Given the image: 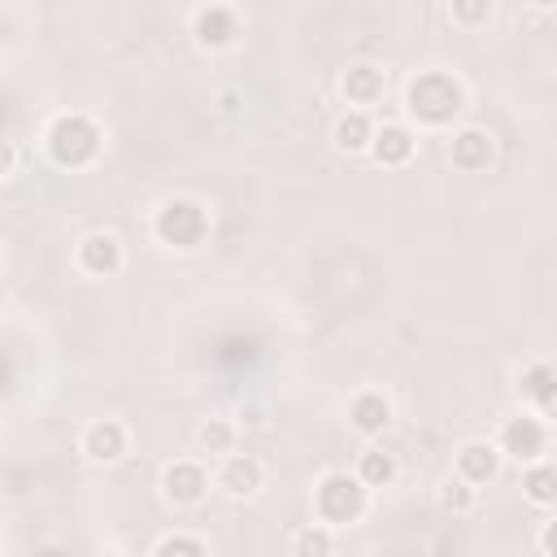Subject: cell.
<instances>
[{
	"label": "cell",
	"mask_w": 557,
	"mask_h": 557,
	"mask_svg": "<svg viewBox=\"0 0 557 557\" xmlns=\"http://www.w3.org/2000/svg\"><path fill=\"white\" fill-rule=\"evenodd\" d=\"M470 104V91L466 83L453 74V70H418L405 91H400V109H405V122L418 126V131H448Z\"/></svg>",
	"instance_id": "cell-1"
},
{
	"label": "cell",
	"mask_w": 557,
	"mask_h": 557,
	"mask_svg": "<svg viewBox=\"0 0 557 557\" xmlns=\"http://www.w3.org/2000/svg\"><path fill=\"white\" fill-rule=\"evenodd\" d=\"M44 148H48L52 165H61V170H87V165H96V157L104 148V131L87 113H57L44 126Z\"/></svg>",
	"instance_id": "cell-2"
},
{
	"label": "cell",
	"mask_w": 557,
	"mask_h": 557,
	"mask_svg": "<svg viewBox=\"0 0 557 557\" xmlns=\"http://www.w3.org/2000/svg\"><path fill=\"white\" fill-rule=\"evenodd\" d=\"M370 509V487L352 474V470H326L313 483V518L331 531L339 527H357Z\"/></svg>",
	"instance_id": "cell-3"
},
{
	"label": "cell",
	"mask_w": 557,
	"mask_h": 557,
	"mask_svg": "<svg viewBox=\"0 0 557 557\" xmlns=\"http://www.w3.org/2000/svg\"><path fill=\"white\" fill-rule=\"evenodd\" d=\"M213 231V218L200 200L191 196H170L157 213H152V239L165 244V248H178V252H191L209 239Z\"/></svg>",
	"instance_id": "cell-4"
},
{
	"label": "cell",
	"mask_w": 557,
	"mask_h": 557,
	"mask_svg": "<svg viewBox=\"0 0 557 557\" xmlns=\"http://www.w3.org/2000/svg\"><path fill=\"white\" fill-rule=\"evenodd\" d=\"M492 444H496L500 461H513V466H527L535 457H548L553 453V418H540V413L522 409V413H513V418L500 422V431H496Z\"/></svg>",
	"instance_id": "cell-5"
},
{
	"label": "cell",
	"mask_w": 557,
	"mask_h": 557,
	"mask_svg": "<svg viewBox=\"0 0 557 557\" xmlns=\"http://www.w3.org/2000/svg\"><path fill=\"white\" fill-rule=\"evenodd\" d=\"M513 392H518L522 409H531L540 418H553V409H557V374H553V366L544 357H531V361H522L513 370Z\"/></svg>",
	"instance_id": "cell-6"
},
{
	"label": "cell",
	"mask_w": 557,
	"mask_h": 557,
	"mask_svg": "<svg viewBox=\"0 0 557 557\" xmlns=\"http://www.w3.org/2000/svg\"><path fill=\"white\" fill-rule=\"evenodd\" d=\"M209 496V470L191 457H178L161 470V500L174 509H196Z\"/></svg>",
	"instance_id": "cell-7"
},
{
	"label": "cell",
	"mask_w": 557,
	"mask_h": 557,
	"mask_svg": "<svg viewBox=\"0 0 557 557\" xmlns=\"http://www.w3.org/2000/svg\"><path fill=\"white\" fill-rule=\"evenodd\" d=\"M239 35H244V26L231 4H200L191 13V39L205 52H226V48H235Z\"/></svg>",
	"instance_id": "cell-8"
},
{
	"label": "cell",
	"mask_w": 557,
	"mask_h": 557,
	"mask_svg": "<svg viewBox=\"0 0 557 557\" xmlns=\"http://www.w3.org/2000/svg\"><path fill=\"white\" fill-rule=\"evenodd\" d=\"M209 483L222 492V496H231V500H248V496H257L261 492V483H265V470H261V461L257 457H248V453H222L218 457V470L209 474Z\"/></svg>",
	"instance_id": "cell-9"
},
{
	"label": "cell",
	"mask_w": 557,
	"mask_h": 557,
	"mask_svg": "<svg viewBox=\"0 0 557 557\" xmlns=\"http://www.w3.org/2000/svg\"><path fill=\"white\" fill-rule=\"evenodd\" d=\"M383 170H405L413 157H418V131L396 117V122H374V135H370V148H366Z\"/></svg>",
	"instance_id": "cell-10"
},
{
	"label": "cell",
	"mask_w": 557,
	"mask_h": 557,
	"mask_svg": "<svg viewBox=\"0 0 557 557\" xmlns=\"http://www.w3.org/2000/svg\"><path fill=\"white\" fill-rule=\"evenodd\" d=\"M74 270L87 278H113L122 270V239L113 231H87L74 244Z\"/></svg>",
	"instance_id": "cell-11"
},
{
	"label": "cell",
	"mask_w": 557,
	"mask_h": 557,
	"mask_svg": "<svg viewBox=\"0 0 557 557\" xmlns=\"http://www.w3.org/2000/svg\"><path fill=\"white\" fill-rule=\"evenodd\" d=\"M496 157V135L487 126H453L448 135V161L461 174H483Z\"/></svg>",
	"instance_id": "cell-12"
},
{
	"label": "cell",
	"mask_w": 557,
	"mask_h": 557,
	"mask_svg": "<svg viewBox=\"0 0 557 557\" xmlns=\"http://www.w3.org/2000/svg\"><path fill=\"white\" fill-rule=\"evenodd\" d=\"M339 96L348 109H374L387 96V70L374 61H352L339 74Z\"/></svg>",
	"instance_id": "cell-13"
},
{
	"label": "cell",
	"mask_w": 557,
	"mask_h": 557,
	"mask_svg": "<svg viewBox=\"0 0 557 557\" xmlns=\"http://www.w3.org/2000/svg\"><path fill=\"white\" fill-rule=\"evenodd\" d=\"M126 448H131V431H126L117 418H96V422H87L83 435H78V453H83L87 461H96V466L122 461Z\"/></svg>",
	"instance_id": "cell-14"
},
{
	"label": "cell",
	"mask_w": 557,
	"mask_h": 557,
	"mask_svg": "<svg viewBox=\"0 0 557 557\" xmlns=\"http://www.w3.org/2000/svg\"><path fill=\"white\" fill-rule=\"evenodd\" d=\"M396 409H392V396L383 387H361L352 392L348 400V426L361 435V440H379L387 426H392Z\"/></svg>",
	"instance_id": "cell-15"
},
{
	"label": "cell",
	"mask_w": 557,
	"mask_h": 557,
	"mask_svg": "<svg viewBox=\"0 0 557 557\" xmlns=\"http://www.w3.org/2000/svg\"><path fill=\"white\" fill-rule=\"evenodd\" d=\"M500 453H496V444L492 440H466V444H457V453H453V474L457 479H466L470 487H487L496 474H500Z\"/></svg>",
	"instance_id": "cell-16"
},
{
	"label": "cell",
	"mask_w": 557,
	"mask_h": 557,
	"mask_svg": "<svg viewBox=\"0 0 557 557\" xmlns=\"http://www.w3.org/2000/svg\"><path fill=\"white\" fill-rule=\"evenodd\" d=\"M370 135H374L370 109H344V113L331 122V144H335V152H344V157L366 152V148H370Z\"/></svg>",
	"instance_id": "cell-17"
},
{
	"label": "cell",
	"mask_w": 557,
	"mask_h": 557,
	"mask_svg": "<svg viewBox=\"0 0 557 557\" xmlns=\"http://www.w3.org/2000/svg\"><path fill=\"white\" fill-rule=\"evenodd\" d=\"M522 496H527L540 513H548V509L557 505V466H553V453L522 466Z\"/></svg>",
	"instance_id": "cell-18"
},
{
	"label": "cell",
	"mask_w": 557,
	"mask_h": 557,
	"mask_svg": "<svg viewBox=\"0 0 557 557\" xmlns=\"http://www.w3.org/2000/svg\"><path fill=\"white\" fill-rule=\"evenodd\" d=\"M396 457L392 453H383V448H366L361 457H357V466H352V474L370 487V492H379V487H392L396 483Z\"/></svg>",
	"instance_id": "cell-19"
},
{
	"label": "cell",
	"mask_w": 557,
	"mask_h": 557,
	"mask_svg": "<svg viewBox=\"0 0 557 557\" xmlns=\"http://www.w3.org/2000/svg\"><path fill=\"white\" fill-rule=\"evenodd\" d=\"M235 440H239V426H235L231 418H205L200 431H196V444H200L205 457H222V453H231Z\"/></svg>",
	"instance_id": "cell-20"
},
{
	"label": "cell",
	"mask_w": 557,
	"mask_h": 557,
	"mask_svg": "<svg viewBox=\"0 0 557 557\" xmlns=\"http://www.w3.org/2000/svg\"><path fill=\"white\" fill-rule=\"evenodd\" d=\"M474 500H479V487H470L466 479L448 474V479L440 483V509H444V513H453V518H466V513L474 509Z\"/></svg>",
	"instance_id": "cell-21"
},
{
	"label": "cell",
	"mask_w": 557,
	"mask_h": 557,
	"mask_svg": "<svg viewBox=\"0 0 557 557\" xmlns=\"http://www.w3.org/2000/svg\"><path fill=\"white\" fill-rule=\"evenodd\" d=\"M331 548H335V531L322 527V522H309V527L292 540V553H300V557H326Z\"/></svg>",
	"instance_id": "cell-22"
},
{
	"label": "cell",
	"mask_w": 557,
	"mask_h": 557,
	"mask_svg": "<svg viewBox=\"0 0 557 557\" xmlns=\"http://www.w3.org/2000/svg\"><path fill=\"white\" fill-rule=\"evenodd\" d=\"M448 17L461 30H483L492 22V0H448Z\"/></svg>",
	"instance_id": "cell-23"
},
{
	"label": "cell",
	"mask_w": 557,
	"mask_h": 557,
	"mask_svg": "<svg viewBox=\"0 0 557 557\" xmlns=\"http://www.w3.org/2000/svg\"><path fill=\"white\" fill-rule=\"evenodd\" d=\"M152 553H157V557H165V553H191V557H205V553H209V540H200V535H183V531H170V535H161V540L152 544Z\"/></svg>",
	"instance_id": "cell-24"
},
{
	"label": "cell",
	"mask_w": 557,
	"mask_h": 557,
	"mask_svg": "<svg viewBox=\"0 0 557 557\" xmlns=\"http://www.w3.org/2000/svg\"><path fill=\"white\" fill-rule=\"evenodd\" d=\"M13 165H17V148H13L9 139H0V178L13 174Z\"/></svg>",
	"instance_id": "cell-25"
},
{
	"label": "cell",
	"mask_w": 557,
	"mask_h": 557,
	"mask_svg": "<svg viewBox=\"0 0 557 557\" xmlns=\"http://www.w3.org/2000/svg\"><path fill=\"white\" fill-rule=\"evenodd\" d=\"M535 544H540V553H544V557L553 553V518H544V522H540V540H535Z\"/></svg>",
	"instance_id": "cell-26"
},
{
	"label": "cell",
	"mask_w": 557,
	"mask_h": 557,
	"mask_svg": "<svg viewBox=\"0 0 557 557\" xmlns=\"http://www.w3.org/2000/svg\"><path fill=\"white\" fill-rule=\"evenodd\" d=\"M531 9H535V13H553V9H557V0H531Z\"/></svg>",
	"instance_id": "cell-27"
}]
</instances>
